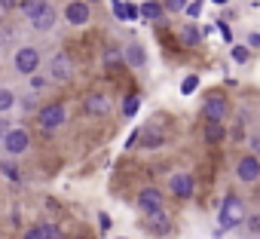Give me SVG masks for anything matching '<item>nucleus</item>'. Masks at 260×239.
Listing matches in <instances>:
<instances>
[{
    "label": "nucleus",
    "mask_w": 260,
    "mask_h": 239,
    "mask_svg": "<svg viewBox=\"0 0 260 239\" xmlns=\"http://www.w3.org/2000/svg\"><path fill=\"white\" fill-rule=\"evenodd\" d=\"M245 218H248L245 199H242V196H236V193H226V196H223V202H220V208H217V230H214V236H223L226 230L242 227V224H245Z\"/></svg>",
    "instance_id": "obj_1"
},
{
    "label": "nucleus",
    "mask_w": 260,
    "mask_h": 239,
    "mask_svg": "<svg viewBox=\"0 0 260 239\" xmlns=\"http://www.w3.org/2000/svg\"><path fill=\"white\" fill-rule=\"evenodd\" d=\"M34 120H37V126L49 135V132H55V129H61L64 123H68V104L64 101H49V104H40V110L34 113Z\"/></svg>",
    "instance_id": "obj_2"
},
{
    "label": "nucleus",
    "mask_w": 260,
    "mask_h": 239,
    "mask_svg": "<svg viewBox=\"0 0 260 239\" xmlns=\"http://www.w3.org/2000/svg\"><path fill=\"white\" fill-rule=\"evenodd\" d=\"M230 110H233V104H230V98H226V92H220V89H211L208 95H205V101H202V120L205 123H226V116H230Z\"/></svg>",
    "instance_id": "obj_3"
},
{
    "label": "nucleus",
    "mask_w": 260,
    "mask_h": 239,
    "mask_svg": "<svg viewBox=\"0 0 260 239\" xmlns=\"http://www.w3.org/2000/svg\"><path fill=\"white\" fill-rule=\"evenodd\" d=\"M74 74H77V62H74V55H71V52L58 49V52H52V55H49V68H46L49 83L64 86V83H71V80H74Z\"/></svg>",
    "instance_id": "obj_4"
},
{
    "label": "nucleus",
    "mask_w": 260,
    "mask_h": 239,
    "mask_svg": "<svg viewBox=\"0 0 260 239\" xmlns=\"http://www.w3.org/2000/svg\"><path fill=\"white\" fill-rule=\"evenodd\" d=\"M40 65H43V52L37 46H31V43L16 46V52H13V71L19 77H34L40 71Z\"/></svg>",
    "instance_id": "obj_5"
},
{
    "label": "nucleus",
    "mask_w": 260,
    "mask_h": 239,
    "mask_svg": "<svg viewBox=\"0 0 260 239\" xmlns=\"http://www.w3.org/2000/svg\"><path fill=\"white\" fill-rule=\"evenodd\" d=\"M0 151L7 154V160H19L22 154L31 151V132L25 126H13L4 138V144H0Z\"/></svg>",
    "instance_id": "obj_6"
},
{
    "label": "nucleus",
    "mask_w": 260,
    "mask_h": 239,
    "mask_svg": "<svg viewBox=\"0 0 260 239\" xmlns=\"http://www.w3.org/2000/svg\"><path fill=\"white\" fill-rule=\"evenodd\" d=\"M144 233L153 236V239H166L175 233V215L169 208L156 212V215H144Z\"/></svg>",
    "instance_id": "obj_7"
},
{
    "label": "nucleus",
    "mask_w": 260,
    "mask_h": 239,
    "mask_svg": "<svg viewBox=\"0 0 260 239\" xmlns=\"http://www.w3.org/2000/svg\"><path fill=\"white\" fill-rule=\"evenodd\" d=\"M166 193L159 190V187H153V184H147V187H141L138 190V196H135V205H138V212L141 215H156V212H162L166 208Z\"/></svg>",
    "instance_id": "obj_8"
},
{
    "label": "nucleus",
    "mask_w": 260,
    "mask_h": 239,
    "mask_svg": "<svg viewBox=\"0 0 260 239\" xmlns=\"http://www.w3.org/2000/svg\"><path fill=\"white\" fill-rule=\"evenodd\" d=\"M169 193H172L175 199H181V202L193 199V196H196V178H193L190 172H172V175H169Z\"/></svg>",
    "instance_id": "obj_9"
},
{
    "label": "nucleus",
    "mask_w": 260,
    "mask_h": 239,
    "mask_svg": "<svg viewBox=\"0 0 260 239\" xmlns=\"http://www.w3.org/2000/svg\"><path fill=\"white\" fill-rule=\"evenodd\" d=\"M61 19L71 28H83V25L92 22V7L86 4V0H68V4L61 7Z\"/></svg>",
    "instance_id": "obj_10"
},
{
    "label": "nucleus",
    "mask_w": 260,
    "mask_h": 239,
    "mask_svg": "<svg viewBox=\"0 0 260 239\" xmlns=\"http://www.w3.org/2000/svg\"><path fill=\"white\" fill-rule=\"evenodd\" d=\"M83 113L92 116V120H107L113 113V101L104 95V92H89L83 98Z\"/></svg>",
    "instance_id": "obj_11"
},
{
    "label": "nucleus",
    "mask_w": 260,
    "mask_h": 239,
    "mask_svg": "<svg viewBox=\"0 0 260 239\" xmlns=\"http://www.w3.org/2000/svg\"><path fill=\"white\" fill-rule=\"evenodd\" d=\"M236 178H239L242 184H257V181H260V157L242 154V157L236 160Z\"/></svg>",
    "instance_id": "obj_12"
},
{
    "label": "nucleus",
    "mask_w": 260,
    "mask_h": 239,
    "mask_svg": "<svg viewBox=\"0 0 260 239\" xmlns=\"http://www.w3.org/2000/svg\"><path fill=\"white\" fill-rule=\"evenodd\" d=\"M122 62L132 68V71L147 68V46H144L141 40H128V43L122 46Z\"/></svg>",
    "instance_id": "obj_13"
},
{
    "label": "nucleus",
    "mask_w": 260,
    "mask_h": 239,
    "mask_svg": "<svg viewBox=\"0 0 260 239\" xmlns=\"http://www.w3.org/2000/svg\"><path fill=\"white\" fill-rule=\"evenodd\" d=\"M166 141H169V135H166L159 126H153V123L144 126V129H138V147H141V151H159Z\"/></svg>",
    "instance_id": "obj_14"
},
{
    "label": "nucleus",
    "mask_w": 260,
    "mask_h": 239,
    "mask_svg": "<svg viewBox=\"0 0 260 239\" xmlns=\"http://www.w3.org/2000/svg\"><path fill=\"white\" fill-rule=\"evenodd\" d=\"M55 22H58V10L52 4H46L43 13L37 19H31V31L34 34H49V31H55Z\"/></svg>",
    "instance_id": "obj_15"
},
{
    "label": "nucleus",
    "mask_w": 260,
    "mask_h": 239,
    "mask_svg": "<svg viewBox=\"0 0 260 239\" xmlns=\"http://www.w3.org/2000/svg\"><path fill=\"white\" fill-rule=\"evenodd\" d=\"M202 37H205V31L199 28V22H187V25L178 28V43H181L184 49H196V46L202 43Z\"/></svg>",
    "instance_id": "obj_16"
},
{
    "label": "nucleus",
    "mask_w": 260,
    "mask_h": 239,
    "mask_svg": "<svg viewBox=\"0 0 260 239\" xmlns=\"http://www.w3.org/2000/svg\"><path fill=\"white\" fill-rule=\"evenodd\" d=\"M226 135H230V132H226V126H223V123H205V126H202V141H205L208 147L223 144V141H226Z\"/></svg>",
    "instance_id": "obj_17"
},
{
    "label": "nucleus",
    "mask_w": 260,
    "mask_h": 239,
    "mask_svg": "<svg viewBox=\"0 0 260 239\" xmlns=\"http://www.w3.org/2000/svg\"><path fill=\"white\" fill-rule=\"evenodd\" d=\"M101 65L107 68V71H113V68H122L125 62H122V46H116V43H107L104 49H101Z\"/></svg>",
    "instance_id": "obj_18"
},
{
    "label": "nucleus",
    "mask_w": 260,
    "mask_h": 239,
    "mask_svg": "<svg viewBox=\"0 0 260 239\" xmlns=\"http://www.w3.org/2000/svg\"><path fill=\"white\" fill-rule=\"evenodd\" d=\"M138 13H141V19H144V22H162L166 7H162V0H147V4H141V7H138Z\"/></svg>",
    "instance_id": "obj_19"
},
{
    "label": "nucleus",
    "mask_w": 260,
    "mask_h": 239,
    "mask_svg": "<svg viewBox=\"0 0 260 239\" xmlns=\"http://www.w3.org/2000/svg\"><path fill=\"white\" fill-rule=\"evenodd\" d=\"M46 4H49V0H19V16L31 22V19H37V16L43 13Z\"/></svg>",
    "instance_id": "obj_20"
},
{
    "label": "nucleus",
    "mask_w": 260,
    "mask_h": 239,
    "mask_svg": "<svg viewBox=\"0 0 260 239\" xmlns=\"http://www.w3.org/2000/svg\"><path fill=\"white\" fill-rule=\"evenodd\" d=\"M138 107H141V95H138V92H128V95H122L119 116H122V120H132V116L138 113Z\"/></svg>",
    "instance_id": "obj_21"
},
{
    "label": "nucleus",
    "mask_w": 260,
    "mask_h": 239,
    "mask_svg": "<svg viewBox=\"0 0 260 239\" xmlns=\"http://www.w3.org/2000/svg\"><path fill=\"white\" fill-rule=\"evenodd\" d=\"M0 175H4L7 181H13V184H22V181H25L16 160H0Z\"/></svg>",
    "instance_id": "obj_22"
},
{
    "label": "nucleus",
    "mask_w": 260,
    "mask_h": 239,
    "mask_svg": "<svg viewBox=\"0 0 260 239\" xmlns=\"http://www.w3.org/2000/svg\"><path fill=\"white\" fill-rule=\"evenodd\" d=\"M16 98H19V95H16L10 86H0V116H7V113L16 107Z\"/></svg>",
    "instance_id": "obj_23"
},
{
    "label": "nucleus",
    "mask_w": 260,
    "mask_h": 239,
    "mask_svg": "<svg viewBox=\"0 0 260 239\" xmlns=\"http://www.w3.org/2000/svg\"><path fill=\"white\" fill-rule=\"evenodd\" d=\"M16 107H19L25 116H34V113L40 110V101H37V95H22V98H16Z\"/></svg>",
    "instance_id": "obj_24"
},
{
    "label": "nucleus",
    "mask_w": 260,
    "mask_h": 239,
    "mask_svg": "<svg viewBox=\"0 0 260 239\" xmlns=\"http://www.w3.org/2000/svg\"><path fill=\"white\" fill-rule=\"evenodd\" d=\"M230 55H233V62H236V65H248V62H251V49H248L245 43H233Z\"/></svg>",
    "instance_id": "obj_25"
},
{
    "label": "nucleus",
    "mask_w": 260,
    "mask_h": 239,
    "mask_svg": "<svg viewBox=\"0 0 260 239\" xmlns=\"http://www.w3.org/2000/svg\"><path fill=\"white\" fill-rule=\"evenodd\" d=\"M49 86H52V83H49V77H46V74H40V71H37L34 77H28V89H31V95H34V92H43V89H49Z\"/></svg>",
    "instance_id": "obj_26"
},
{
    "label": "nucleus",
    "mask_w": 260,
    "mask_h": 239,
    "mask_svg": "<svg viewBox=\"0 0 260 239\" xmlns=\"http://www.w3.org/2000/svg\"><path fill=\"white\" fill-rule=\"evenodd\" d=\"M242 233H245V236H251V239H254V236H260V212H254V215H248V218H245V230H242Z\"/></svg>",
    "instance_id": "obj_27"
},
{
    "label": "nucleus",
    "mask_w": 260,
    "mask_h": 239,
    "mask_svg": "<svg viewBox=\"0 0 260 239\" xmlns=\"http://www.w3.org/2000/svg\"><path fill=\"white\" fill-rule=\"evenodd\" d=\"M43 233L46 239H64V227L58 221H43Z\"/></svg>",
    "instance_id": "obj_28"
},
{
    "label": "nucleus",
    "mask_w": 260,
    "mask_h": 239,
    "mask_svg": "<svg viewBox=\"0 0 260 239\" xmlns=\"http://www.w3.org/2000/svg\"><path fill=\"white\" fill-rule=\"evenodd\" d=\"M202 7H205V0H190V4H187V10H184V16H187L190 22H199V16H202Z\"/></svg>",
    "instance_id": "obj_29"
},
{
    "label": "nucleus",
    "mask_w": 260,
    "mask_h": 239,
    "mask_svg": "<svg viewBox=\"0 0 260 239\" xmlns=\"http://www.w3.org/2000/svg\"><path fill=\"white\" fill-rule=\"evenodd\" d=\"M196 89H199V74H187L181 83V95H193Z\"/></svg>",
    "instance_id": "obj_30"
},
{
    "label": "nucleus",
    "mask_w": 260,
    "mask_h": 239,
    "mask_svg": "<svg viewBox=\"0 0 260 239\" xmlns=\"http://www.w3.org/2000/svg\"><path fill=\"white\" fill-rule=\"evenodd\" d=\"M22 239H46V233H43V221H37V224H31L25 233H22Z\"/></svg>",
    "instance_id": "obj_31"
},
{
    "label": "nucleus",
    "mask_w": 260,
    "mask_h": 239,
    "mask_svg": "<svg viewBox=\"0 0 260 239\" xmlns=\"http://www.w3.org/2000/svg\"><path fill=\"white\" fill-rule=\"evenodd\" d=\"M187 4H190V0H162L166 13H184V10H187Z\"/></svg>",
    "instance_id": "obj_32"
},
{
    "label": "nucleus",
    "mask_w": 260,
    "mask_h": 239,
    "mask_svg": "<svg viewBox=\"0 0 260 239\" xmlns=\"http://www.w3.org/2000/svg\"><path fill=\"white\" fill-rule=\"evenodd\" d=\"M110 227H113V221H110V215H107V212H98V230H101V233H107Z\"/></svg>",
    "instance_id": "obj_33"
},
{
    "label": "nucleus",
    "mask_w": 260,
    "mask_h": 239,
    "mask_svg": "<svg viewBox=\"0 0 260 239\" xmlns=\"http://www.w3.org/2000/svg\"><path fill=\"white\" fill-rule=\"evenodd\" d=\"M13 129V123H10V116H0V144H4V138H7V132Z\"/></svg>",
    "instance_id": "obj_34"
},
{
    "label": "nucleus",
    "mask_w": 260,
    "mask_h": 239,
    "mask_svg": "<svg viewBox=\"0 0 260 239\" xmlns=\"http://www.w3.org/2000/svg\"><path fill=\"white\" fill-rule=\"evenodd\" d=\"M214 28H220V37H223L226 43H233V31H230V25H226V22H217Z\"/></svg>",
    "instance_id": "obj_35"
},
{
    "label": "nucleus",
    "mask_w": 260,
    "mask_h": 239,
    "mask_svg": "<svg viewBox=\"0 0 260 239\" xmlns=\"http://www.w3.org/2000/svg\"><path fill=\"white\" fill-rule=\"evenodd\" d=\"M248 49H260V31H251L248 34V43H245Z\"/></svg>",
    "instance_id": "obj_36"
},
{
    "label": "nucleus",
    "mask_w": 260,
    "mask_h": 239,
    "mask_svg": "<svg viewBox=\"0 0 260 239\" xmlns=\"http://www.w3.org/2000/svg\"><path fill=\"white\" fill-rule=\"evenodd\" d=\"M19 10V0H0V13H13Z\"/></svg>",
    "instance_id": "obj_37"
},
{
    "label": "nucleus",
    "mask_w": 260,
    "mask_h": 239,
    "mask_svg": "<svg viewBox=\"0 0 260 239\" xmlns=\"http://www.w3.org/2000/svg\"><path fill=\"white\" fill-rule=\"evenodd\" d=\"M251 147H254V157L260 154V138H251Z\"/></svg>",
    "instance_id": "obj_38"
},
{
    "label": "nucleus",
    "mask_w": 260,
    "mask_h": 239,
    "mask_svg": "<svg viewBox=\"0 0 260 239\" xmlns=\"http://www.w3.org/2000/svg\"><path fill=\"white\" fill-rule=\"evenodd\" d=\"M211 4H214V7H226V4H230V0H211Z\"/></svg>",
    "instance_id": "obj_39"
},
{
    "label": "nucleus",
    "mask_w": 260,
    "mask_h": 239,
    "mask_svg": "<svg viewBox=\"0 0 260 239\" xmlns=\"http://www.w3.org/2000/svg\"><path fill=\"white\" fill-rule=\"evenodd\" d=\"M86 4H89V7H95V4H101V0H86Z\"/></svg>",
    "instance_id": "obj_40"
},
{
    "label": "nucleus",
    "mask_w": 260,
    "mask_h": 239,
    "mask_svg": "<svg viewBox=\"0 0 260 239\" xmlns=\"http://www.w3.org/2000/svg\"><path fill=\"white\" fill-rule=\"evenodd\" d=\"M116 239H125V236H116Z\"/></svg>",
    "instance_id": "obj_41"
}]
</instances>
